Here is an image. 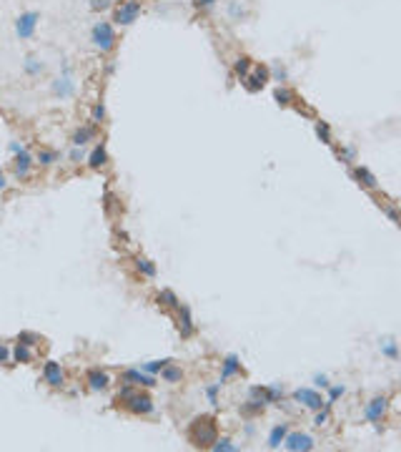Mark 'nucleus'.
I'll return each instance as SVG.
<instances>
[{"mask_svg":"<svg viewBox=\"0 0 401 452\" xmlns=\"http://www.w3.org/2000/svg\"><path fill=\"white\" fill-rule=\"evenodd\" d=\"M188 442L193 447H211L218 437V427H216V420L211 415H200V417H193V422L188 425V432H186Z\"/></svg>","mask_w":401,"mask_h":452,"instance_id":"f257e3e1","label":"nucleus"},{"mask_svg":"<svg viewBox=\"0 0 401 452\" xmlns=\"http://www.w3.org/2000/svg\"><path fill=\"white\" fill-rule=\"evenodd\" d=\"M91 40L93 45L100 50V53H110L118 43V35H115V28L108 23V20H98L93 25V33H91Z\"/></svg>","mask_w":401,"mask_h":452,"instance_id":"f03ea898","label":"nucleus"},{"mask_svg":"<svg viewBox=\"0 0 401 452\" xmlns=\"http://www.w3.org/2000/svg\"><path fill=\"white\" fill-rule=\"evenodd\" d=\"M141 10H143L141 0H120L113 10V20H115V25H130L141 15Z\"/></svg>","mask_w":401,"mask_h":452,"instance_id":"7ed1b4c3","label":"nucleus"},{"mask_svg":"<svg viewBox=\"0 0 401 452\" xmlns=\"http://www.w3.org/2000/svg\"><path fill=\"white\" fill-rule=\"evenodd\" d=\"M120 405H123L125 412L136 415V417H143V415H151V412H153V400H151V395H148V392H138V390L133 392L128 400H123Z\"/></svg>","mask_w":401,"mask_h":452,"instance_id":"20e7f679","label":"nucleus"},{"mask_svg":"<svg viewBox=\"0 0 401 452\" xmlns=\"http://www.w3.org/2000/svg\"><path fill=\"white\" fill-rule=\"evenodd\" d=\"M38 20H40V13L35 10H28V13H20L18 20H15V35L20 40H28L35 35V28H38Z\"/></svg>","mask_w":401,"mask_h":452,"instance_id":"39448f33","label":"nucleus"},{"mask_svg":"<svg viewBox=\"0 0 401 452\" xmlns=\"http://www.w3.org/2000/svg\"><path fill=\"white\" fill-rule=\"evenodd\" d=\"M281 445H284L289 452H308V450L316 447L313 437L306 435V432H286V437H284Z\"/></svg>","mask_w":401,"mask_h":452,"instance_id":"423d86ee","label":"nucleus"},{"mask_svg":"<svg viewBox=\"0 0 401 452\" xmlns=\"http://www.w3.org/2000/svg\"><path fill=\"white\" fill-rule=\"evenodd\" d=\"M294 400H296L299 405L313 410V412L321 410V407L326 405V400L321 397V392H318V390H311V387H299V390L294 392Z\"/></svg>","mask_w":401,"mask_h":452,"instance_id":"0eeeda50","label":"nucleus"},{"mask_svg":"<svg viewBox=\"0 0 401 452\" xmlns=\"http://www.w3.org/2000/svg\"><path fill=\"white\" fill-rule=\"evenodd\" d=\"M120 382H128V384H133V387H146V390H151V387L158 384L156 377L148 374V372H143V369H123Z\"/></svg>","mask_w":401,"mask_h":452,"instance_id":"6e6552de","label":"nucleus"},{"mask_svg":"<svg viewBox=\"0 0 401 452\" xmlns=\"http://www.w3.org/2000/svg\"><path fill=\"white\" fill-rule=\"evenodd\" d=\"M251 68H253V73H248L243 78V86H246V91L256 93L269 83V66H251Z\"/></svg>","mask_w":401,"mask_h":452,"instance_id":"1a4fd4ad","label":"nucleus"},{"mask_svg":"<svg viewBox=\"0 0 401 452\" xmlns=\"http://www.w3.org/2000/svg\"><path fill=\"white\" fill-rule=\"evenodd\" d=\"M178 332H181V339H191L196 334V321L191 316V306L188 304H178Z\"/></svg>","mask_w":401,"mask_h":452,"instance_id":"9d476101","label":"nucleus"},{"mask_svg":"<svg viewBox=\"0 0 401 452\" xmlns=\"http://www.w3.org/2000/svg\"><path fill=\"white\" fill-rule=\"evenodd\" d=\"M43 379H45L48 387H63V384H65V369H63L58 362L48 359L45 367H43Z\"/></svg>","mask_w":401,"mask_h":452,"instance_id":"9b49d317","label":"nucleus"},{"mask_svg":"<svg viewBox=\"0 0 401 452\" xmlns=\"http://www.w3.org/2000/svg\"><path fill=\"white\" fill-rule=\"evenodd\" d=\"M386 412H389V397H384V395H379V397H374L369 405H366V420L369 422H381L384 417H386Z\"/></svg>","mask_w":401,"mask_h":452,"instance_id":"f8f14e48","label":"nucleus"},{"mask_svg":"<svg viewBox=\"0 0 401 452\" xmlns=\"http://www.w3.org/2000/svg\"><path fill=\"white\" fill-rule=\"evenodd\" d=\"M86 382H88V390H93V392H103V390H108V387H110L108 372H103V369H98V367L88 369Z\"/></svg>","mask_w":401,"mask_h":452,"instance_id":"ddd939ff","label":"nucleus"},{"mask_svg":"<svg viewBox=\"0 0 401 452\" xmlns=\"http://www.w3.org/2000/svg\"><path fill=\"white\" fill-rule=\"evenodd\" d=\"M33 166H35V161H33V156L28 153V151H18V156H15V161H13V171H15V178H28L30 176V171H33Z\"/></svg>","mask_w":401,"mask_h":452,"instance_id":"4468645a","label":"nucleus"},{"mask_svg":"<svg viewBox=\"0 0 401 452\" xmlns=\"http://www.w3.org/2000/svg\"><path fill=\"white\" fill-rule=\"evenodd\" d=\"M351 173H354V178H356V181H359L364 188H371V191H374V188H379V181H376V176H374V173H371L366 166H356Z\"/></svg>","mask_w":401,"mask_h":452,"instance_id":"2eb2a0df","label":"nucleus"},{"mask_svg":"<svg viewBox=\"0 0 401 452\" xmlns=\"http://www.w3.org/2000/svg\"><path fill=\"white\" fill-rule=\"evenodd\" d=\"M241 372V359L236 357V354H228L226 359H223V369H221V384L226 382V379H231V377H236Z\"/></svg>","mask_w":401,"mask_h":452,"instance_id":"dca6fc26","label":"nucleus"},{"mask_svg":"<svg viewBox=\"0 0 401 452\" xmlns=\"http://www.w3.org/2000/svg\"><path fill=\"white\" fill-rule=\"evenodd\" d=\"M105 163H108V151H105V146L100 144V146H96L93 153L88 156V168H91V171H100Z\"/></svg>","mask_w":401,"mask_h":452,"instance_id":"f3484780","label":"nucleus"},{"mask_svg":"<svg viewBox=\"0 0 401 452\" xmlns=\"http://www.w3.org/2000/svg\"><path fill=\"white\" fill-rule=\"evenodd\" d=\"M158 374H161V379H163V382H168V384H178V382L183 379V369H181V367H176V364H171V362H168V364H166Z\"/></svg>","mask_w":401,"mask_h":452,"instance_id":"a211bd4d","label":"nucleus"},{"mask_svg":"<svg viewBox=\"0 0 401 452\" xmlns=\"http://www.w3.org/2000/svg\"><path fill=\"white\" fill-rule=\"evenodd\" d=\"M133 262H136V269H138V272H141L143 277H148V279H156L158 269H156V264H153L151 259H146V256H141V254H138V256H136V259H133Z\"/></svg>","mask_w":401,"mask_h":452,"instance_id":"6ab92c4d","label":"nucleus"},{"mask_svg":"<svg viewBox=\"0 0 401 452\" xmlns=\"http://www.w3.org/2000/svg\"><path fill=\"white\" fill-rule=\"evenodd\" d=\"M156 301H158V306H163V309H178V304H181V299H178V297H176L171 289H163V292H158Z\"/></svg>","mask_w":401,"mask_h":452,"instance_id":"aec40b11","label":"nucleus"},{"mask_svg":"<svg viewBox=\"0 0 401 452\" xmlns=\"http://www.w3.org/2000/svg\"><path fill=\"white\" fill-rule=\"evenodd\" d=\"M286 432H289V425H286V422L276 425V427L271 430V435H269V447H271V450H279L281 442H284V437H286Z\"/></svg>","mask_w":401,"mask_h":452,"instance_id":"412c9836","label":"nucleus"},{"mask_svg":"<svg viewBox=\"0 0 401 452\" xmlns=\"http://www.w3.org/2000/svg\"><path fill=\"white\" fill-rule=\"evenodd\" d=\"M53 93H55V96H60V98H68V96H73V81H71L68 76L58 78V81L53 83Z\"/></svg>","mask_w":401,"mask_h":452,"instance_id":"4be33fe9","label":"nucleus"},{"mask_svg":"<svg viewBox=\"0 0 401 452\" xmlns=\"http://www.w3.org/2000/svg\"><path fill=\"white\" fill-rule=\"evenodd\" d=\"M91 139H96V128L93 126H83V128H78V131L73 134V146H86Z\"/></svg>","mask_w":401,"mask_h":452,"instance_id":"5701e85b","label":"nucleus"},{"mask_svg":"<svg viewBox=\"0 0 401 452\" xmlns=\"http://www.w3.org/2000/svg\"><path fill=\"white\" fill-rule=\"evenodd\" d=\"M13 359L15 362H23V364H30L33 359H35V354H33V349L28 347V344H15V349H13Z\"/></svg>","mask_w":401,"mask_h":452,"instance_id":"b1692460","label":"nucleus"},{"mask_svg":"<svg viewBox=\"0 0 401 452\" xmlns=\"http://www.w3.org/2000/svg\"><path fill=\"white\" fill-rule=\"evenodd\" d=\"M251 66H253V63H251V58H248V55H241V58H236V63H233V73H236V76L243 81V78L248 76Z\"/></svg>","mask_w":401,"mask_h":452,"instance_id":"393cba45","label":"nucleus"},{"mask_svg":"<svg viewBox=\"0 0 401 452\" xmlns=\"http://www.w3.org/2000/svg\"><path fill=\"white\" fill-rule=\"evenodd\" d=\"M55 161H58V153L53 149H40L35 153V163H40V166H53Z\"/></svg>","mask_w":401,"mask_h":452,"instance_id":"a878e982","label":"nucleus"},{"mask_svg":"<svg viewBox=\"0 0 401 452\" xmlns=\"http://www.w3.org/2000/svg\"><path fill=\"white\" fill-rule=\"evenodd\" d=\"M23 68H25V73H28V76H40V73L45 71V66H43V63H40L38 58H33V55H28V58H25Z\"/></svg>","mask_w":401,"mask_h":452,"instance_id":"bb28decb","label":"nucleus"},{"mask_svg":"<svg viewBox=\"0 0 401 452\" xmlns=\"http://www.w3.org/2000/svg\"><path fill=\"white\" fill-rule=\"evenodd\" d=\"M211 450H213V452H236L238 447H236L228 437H216V442L211 445Z\"/></svg>","mask_w":401,"mask_h":452,"instance_id":"cd10ccee","label":"nucleus"},{"mask_svg":"<svg viewBox=\"0 0 401 452\" xmlns=\"http://www.w3.org/2000/svg\"><path fill=\"white\" fill-rule=\"evenodd\" d=\"M261 412H263V405L258 400H253V397L241 407V415H246V417H253V415H261Z\"/></svg>","mask_w":401,"mask_h":452,"instance_id":"c85d7f7f","label":"nucleus"},{"mask_svg":"<svg viewBox=\"0 0 401 452\" xmlns=\"http://www.w3.org/2000/svg\"><path fill=\"white\" fill-rule=\"evenodd\" d=\"M168 362H173V359H156V362H146L143 364V372H148V374H158Z\"/></svg>","mask_w":401,"mask_h":452,"instance_id":"c756f323","label":"nucleus"},{"mask_svg":"<svg viewBox=\"0 0 401 452\" xmlns=\"http://www.w3.org/2000/svg\"><path fill=\"white\" fill-rule=\"evenodd\" d=\"M344 392H346V387L344 384H336V387H328V400H326V405L331 407L333 402H336L339 397H344Z\"/></svg>","mask_w":401,"mask_h":452,"instance_id":"7c9ffc66","label":"nucleus"},{"mask_svg":"<svg viewBox=\"0 0 401 452\" xmlns=\"http://www.w3.org/2000/svg\"><path fill=\"white\" fill-rule=\"evenodd\" d=\"M316 134H318V139H321L323 144H331V128H328L326 121H318V123H316Z\"/></svg>","mask_w":401,"mask_h":452,"instance_id":"2f4dec72","label":"nucleus"},{"mask_svg":"<svg viewBox=\"0 0 401 452\" xmlns=\"http://www.w3.org/2000/svg\"><path fill=\"white\" fill-rule=\"evenodd\" d=\"M18 342H20V344H28V347H35V344L43 342V339H40L38 334H33V332H20V334H18Z\"/></svg>","mask_w":401,"mask_h":452,"instance_id":"473e14b6","label":"nucleus"},{"mask_svg":"<svg viewBox=\"0 0 401 452\" xmlns=\"http://www.w3.org/2000/svg\"><path fill=\"white\" fill-rule=\"evenodd\" d=\"M381 352H384L389 359H399V349H396V342H394V339H386V342L381 344Z\"/></svg>","mask_w":401,"mask_h":452,"instance_id":"72a5a7b5","label":"nucleus"},{"mask_svg":"<svg viewBox=\"0 0 401 452\" xmlns=\"http://www.w3.org/2000/svg\"><path fill=\"white\" fill-rule=\"evenodd\" d=\"M218 390H221V382H216V384L206 387V395H208V402H211L213 407H218V405H221V402H218Z\"/></svg>","mask_w":401,"mask_h":452,"instance_id":"f704fd0d","label":"nucleus"},{"mask_svg":"<svg viewBox=\"0 0 401 452\" xmlns=\"http://www.w3.org/2000/svg\"><path fill=\"white\" fill-rule=\"evenodd\" d=\"M274 98L279 101V106H289V103H291V98H294V93H291V91H286V88H276Z\"/></svg>","mask_w":401,"mask_h":452,"instance_id":"c9c22d12","label":"nucleus"},{"mask_svg":"<svg viewBox=\"0 0 401 452\" xmlns=\"http://www.w3.org/2000/svg\"><path fill=\"white\" fill-rule=\"evenodd\" d=\"M328 422V405H323L321 410H316V417H313V425L316 427H323Z\"/></svg>","mask_w":401,"mask_h":452,"instance_id":"e433bc0d","label":"nucleus"},{"mask_svg":"<svg viewBox=\"0 0 401 452\" xmlns=\"http://www.w3.org/2000/svg\"><path fill=\"white\" fill-rule=\"evenodd\" d=\"M110 5H113V0H91V10H96V13H103Z\"/></svg>","mask_w":401,"mask_h":452,"instance_id":"4c0bfd02","label":"nucleus"},{"mask_svg":"<svg viewBox=\"0 0 401 452\" xmlns=\"http://www.w3.org/2000/svg\"><path fill=\"white\" fill-rule=\"evenodd\" d=\"M103 118H105V108H103L100 103H96V106H93V113H91V121H93V123H100Z\"/></svg>","mask_w":401,"mask_h":452,"instance_id":"58836bf2","label":"nucleus"},{"mask_svg":"<svg viewBox=\"0 0 401 452\" xmlns=\"http://www.w3.org/2000/svg\"><path fill=\"white\" fill-rule=\"evenodd\" d=\"M0 364H10V352L5 344H0Z\"/></svg>","mask_w":401,"mask_h":452,"instance_id":"ea45409f","label":"nucleus"},{"mask_svg":"<svg viewBox=\"0 0 401 452\" xmlns=\"http://www.w3.org/2000/svg\"><path fill=\"white\" fill-rule=\"evenodd\" d=\"M313 382H316V387H328V377L326 374H316Z\"/></svg>","mask_w":401,"mask_h":452,"instance_id":"a19ab883","label":"nucleus"},{"mask_svg":"<svg viewBox=\"0 0 401 452\" xmlns=\"http://www.w3.org/2000/svg\"><path fill=\"white\" fill-rule=\"evenodd\" d=\"M213 3H216V0H193V5H196V8H211Z\"/></svg>","mask_w":401,"mask_h":452,"instance_id":"79ce46f5","label":"nucleus"},{"mask_svg":"<svg viewBox=\"0 0 401 452\" xmlns=\"http://www.w3.org/2000/svg\"><path fill=\"white\" fill-rule=\"evenodd\" d=\"M5 188H8V181H5L3 173H0V191H5Z\"/></svg>","mask_w":401,"mask_h":452,"instance_id":"37998d69","label":"nucleus"}]
</instances>
